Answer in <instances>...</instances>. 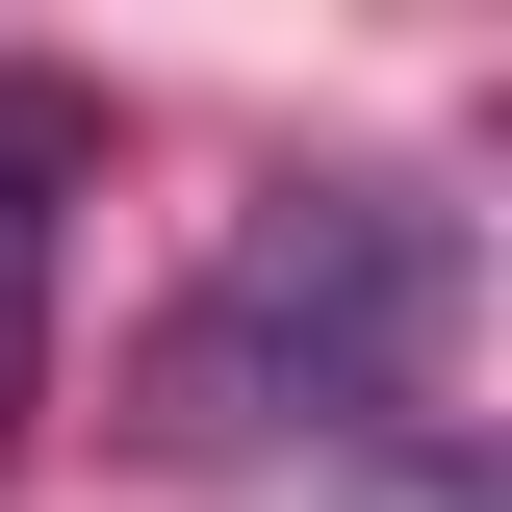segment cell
<instances>
[{
    "label": "cell",
    "instance_id": "obj_1",
    "mask_svg": "<svg viewBox=\"0 0 512 512\" xmlns=\"http://www.w3.org/2000/svg\"><path fill=\"white\" fill-rule=\"evenodd\" d=\"M436 333H461V205L436 180H282V205H231V256L154 308L128 436L154 461H359V436H410Z\"/></svg>",
    "mask_w": 512,
    "mask_h": 512
},
{
    "label": "cell",
    "instance_id": "obj_3",
    "mask_svg": "<svg viewBox=\"0 0 512 512\" xmlns=\"http://www.w3.org/2000/svg\"><path fill=\"white\" fill-rule=\"evenodd\" d=\"M359 512H487V461L461 436H359Z\"/></svg>",
    "mask_w": 512,
    "mask_h": 512
},
{
    "label": "cell",
    "instance_id": "obj_2",
    "mask_svg": "<svg viewBox=\"0 0 512 512\" xmlns=\"http://www.w3.org/2000/svg\"><path fill=\"white\" fill-rule=\"evenodd\" d=\"M77 205H103V103L0 52V461L52 410V282H77Z\"/></svg>",
    "mask_w": 512,
    "mask_h": 512
}]
</instances>
